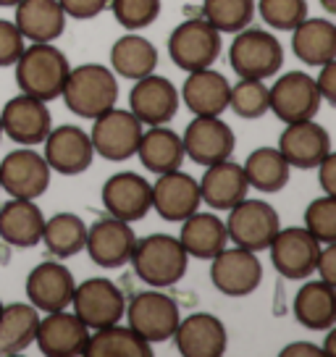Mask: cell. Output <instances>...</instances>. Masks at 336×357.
<instances>
[{
	"instance_id": "obj_45",
	"label": "cell",
	"mask_w": 336,
	"mask_h": 357,
	"mask_svg": "<svg viewBox=\"0 0 336 357\" xmlns=\"http://www.w3.org/2000/svg\"><path fill=\"white\" fill-rule=\"evenodd\" d=\"M315 84L323 100L336 102V61H328L321 66V77L315 79Z\"/></svg>"
},
{
	"instance_id": "obj_17",
	"label": "cell",
	"mask_w": 336,
	"mask_h": 357,
	"mask_svg": "<svg viewBox=\"0 0 336 357\" xmlns=\"http://www.w3.org/2000/svg\"><path fill=\"white\" fill-rule=\"evenodd\" d=\"M50 171H58L63 176H79L92 166V150L90 134H84V129L63 123L58 129H50L45 137V155Z\"/></svg>"
},
{
	"instance_id": "obj_34",
	"label": "cell",
	"mask_w": 336,
	"mask_h": 357,
	"mask_svg": "<svg viewBox=\"0 0 336 357\" xmlns=\"http://www.w3.org/2000/svg\"><path fill=\"white\" fill-rule=\"evenodd\" d=\"M111 66L123 79H142L158 66L155 45L139 34H123L111 47Z\"/></svg>"
},
{
	"instance_id": "obj_36",
	"label": "cell",
	"mask_w": 336,
	"mask_h": 357,
	"mask_svg": "<svg viewBox=\"0 0 336 357\" xmlns=\"http://www.w3.org/2000/svg\"><path fill=\"white\" fill-rule=\"evenodd\" d=\"M87 357H153V347L129 326H105L95 328L87 344Z\"/></svg>"
},
{
	"instance_id": "obj_8",
	"label": "cell",
	"mask_w": 336,
	"mask_h": 357,
	"mask_svg": "<svg viewBox=\"0 0 336 357\" xmlns=\"http://www.w3.org/2000/svg\"><path fill=\"white\" fill-rule=\"evenodd\" d=\"M270 263L284 279L303 281L310 279L318 266L321 242L307 229H279L273 242L268 245Z\"/></svg>"
},
{
	"instance_id": "obj_26",
	"label": "cell",
	"mask_w": 336,
	"mask_h": 357,
	"mask_svg": "<svg viewBox=\"0 0 336 357\" xmlns=\"http://www.w3.org/2000/svg\"><path fill=\"white\" fill-rule=\"evenodd\" d=\"M45 215L34 200L13 197L0 208V239L11 247H34L43 239Z\"/></svg>"
},
{
	"instance_id": "obj_23",
	"label": "cell",
	"mask_w": 336,
	"mask_h": 357,
	"mask_svg": "<svg viewBox=\"0 0 336 357\" xmlns=\"http://www.w3.org/2000/svg\"><path fill=\"white\" fill-rule=\"evenodd\" d=\"M74 276L63 263L47 260L32 268V273L26 276V297L37 310L56 312L66 310L74 297Z\"/></svg>"
},
{
	"instance_id": "obj_19",
	"label": "cell",
	"mask_w": 336,
	"mask_h": 357,
	"mask_svg": "<svg viewBox=\"0 0 336 357\" xmlns=\"http://www.w3.org/2000/svg\"><path fill=\"white\" fill-rule=\"evenodd\" d=\"M0 126H3V134H8L13 142L32 147L45 142L47 132L53 129V119L45 102L22 92L19 98L6 102V108L0 113Z\"/></svg>"
},
{
	"instance_id": "obj_40",
	"label": "cell",
	"mask_w": 336,
	"mask_h": 357,
	"mask_svg": "<svg viewBox=\"0 0 336 357\" xmlns=\"http://www.w3.org/2000/svg\"><path fill=\"white\" fill-rule=\"evenodd\" d=\"M305 229L321 242L334 245L336 242V197L326 195L307 205L305 211Z\"/></svg>"
},
{
	"instance_id": "obj_46",
	"label": "cell",
	"mask_w": 336,
	"mask_h": 357,
	"mask_svg": "<svg viewBox=\"0 0 336 357\" xmlns=\"http://www.w3.org/2000/svg\"><path fill=\"white\" fill-rule=\"evenodd\" d=\"M315 271L321 273V281L326 284H336V247L326 245V250L321 247V255H318V266Z\"/></svg>"
},
{
	"instance_id": "obj_16",
	"label": "cell",
	"mask_w": 336,
	"mask_h": 357,
	"mask_svg": "<svg viewBox=\"0 0 336 357\" xmlns=\"http://www.w3.org/2000/svg\"><path fill=\"white\" fill-rule=\"evenodd\" d=\"M137 245L135 229L121 218H102L87 229V252L90 260L100 268H121L132 260Z\"/></svg>"
},
{
	"instance_id": "obj_21",
	"label": "cell",
	"mask_w": 336,
	"mask_h": 357,
	"mask_svg": "<svg viewBox=\"0 0 336 357\" xmlns=\"http://www.w3.org/2000/svg\"><path fill=\"white\" fill-rule=\"evenodd\" d=\"M279 153L289 166L310 171L331 153V137L313 119L287 123V129L279 139Z\"/></svg>"
},
{
	"instance_id": "obj_42",
	"label": "cell",
	"mask_w": 336,
	"mask_h": 357,
	"mask_svg": "<svg viewBox=\"0 0 336 357\" xmlns=\"http://www.w3.org/2000/svg\"><path fill=\"white\" fill-rule=\"evenodd\" d=\"M111 11L123 29H145L158 19L160 0H111Z\"/></svg>"
},
{
	"instance_id": "obj_2",
	"label": "cell",
	"mask_w": 336,
	"mask_h": 357,
	"mask_svg": "<svg viewBox=\"0 0 336 357\" xmlns=\"http://www.w3.org/2000/svg\"><path fill=\"white\" fill-rule=\"evenodd\" d=\"M63 100L66 108L79 119H98L100 113L116 108L119 100V82L113 71L98 63H84L68 71L63 84Z\"/></svg>"
},
{
	"instance_id": "obj_31",
	"label": "cell",
	"mask_w": 336,
	"mask_h": 357,
	"mask_svg": "<svg viewBox=\"0 0 336 357\" xmlns=\"http://www.w3.org/2000/svg\"><path fill=\"white\" fill-rule=\"evenodd\" d=\"M291 32V50L303 63L323 66L336 58V26L328 19H305Z\"/></svg>"
},
{
	"instance_id": "obj_30",
	"label": "cell",
	"mask_w": 336,
	"mask_h": 357,
	"mask_svg": "<svg viewBox=\"0 0 336 357\" xmlns=\"http://www.w3.org/2000/svg\"><path fill=\"white\" fill-rule=\"evenodd\" d=\"M294 318L310 331H326L336 324V291L326 281H305L294 294Z\"/></svg>"
},
{
	"instance_id": "obj_1",
	"label": "cell",
	"mask_w": 336,
	"mask_h": 357,
	"mask_svg": "<svg viewBox=\"0 0 336 357\" xmlns=\"http://www.w3.org/2000/svg\"><path fill=\"white\" fill-rule=\"evenodd\" d=\"M16 66V84L24 95L50 102L61 98L63 84L68 79V58L63 50L53 47L50 43H34L32 47H24Z\"/></svg>"
},
{
	"instance_id": "obj_18",
	"label": "cell",
	"mask_w": 336,
	"mask_h": 357,
	"mask_svg": "<svg viewBox=\"0 0 336 357\" xmlns=\"http://www.w3.org/2000/svg\"><path fill=\"white\" fill-rule=\"evenodd\" d=\"M102 205L113 218L121 221H142L153 208V184H147L139 174H113L102 184Z\"/></svg>"
},
{
	"instance_id": "obj_27",
	"label": "cell",
	"mask_w": 336,
	"mask_h": 357,
	"mask_svg": "<svg viewBox=\"0 0 336 357\" xmlns=\"http://www.w3.org/2000/svg\"><path fill=\"white\" fill-rule=\"evenodd\" d=\"M13 24L32 43H53L66 29V13L58 0H19Z\"/></svg>"
},
{
	"instance_id": "obj_51",
	"label": "cell",
	"mask_w": 336,
	"mask_h": 357,
	"mask_svg": "<svg viewBox=\"0 0 336 357\" xmlns=\"http://www.w3.org/2000/svg\"><path fill=\"white\" fill-rule=\"evenodd\" d=\"M19 0H0V8H13Z\"/></svg>"
},
{
	"instance_id": "obj_43",
	"label": "cell",
	"mask_w": 336,
	"mask_h": 357,
	"mask_svg": "<svg viewBox=\"0 0 336 357\" xmlns=\"http://www.w3.org/2000/svg\"><path fill=\"white\" fill-rule=\"evenodd\" d=\"M24 53V37L13 22L0 19V68L13 66Z\"/></svg>"
},
{
	"instance_id": "obj_11",
	"label": "cell",
	"mask_w": 336,
	"mask_h": 357,
	"mask_svg": "<svg viewBox=\"0 0 336 357\" xmlns=\"http://www.w3.org/2000/svg\"><path fill=\"white\" fill-rule=\"evenodd\" d=\"M74 315L87 328H105V326L121 324L126 300L121 289L108 279H87L74 287Z\"/></svg>"
},
{
	"instance_id": "obj_38",
	"label": "cell",
	"mask_w": 336,
	"mask_h": 357,
	"mask_svg": "<svg viewBox=\"0 0 336 357\" xmlns=\"http://www.w3.org/2000/svg\"><path fill=\"white\" fill-rule=\"evenodd\" d=\"M255 16V0H205L202 3V19L218 32H242L252 24Z\"/></svg>"
},
{
	"instance_id": "obj_10",
	"label": "cell",
	"mask_w": 336,
	"mask_h": 357,
	"mask_svg": "<svg viewBox=\"0 0 336 357\" xmlns=\"http://www.w3.org/2000/svg\"><path fill=\"white\" fill-rule=\"evenodd\" d=\"M92 121L95 126L90 132V142L98 155H102L105 160H129L132 155H137L142 123L137 121L135 113L111 108Z\"/></svg>"
},
{
	"instance_id": "obj_3",
	"label": "cell",
	"mask_w": 336,
	"mask_h": 357,
	"mask_svg": "<svg viewBox=\"0 0 336 357\" xmlns=\"http://www.w3.org/2000/svg\"><path fill=\"white\" fill-rule=\"evenodd\" d=\"M132 263L137 276L155 289L174 287L187 273V252L176 236L168 234H150L145 239H137Z\"/></svg>"
},
{
	"instance_id": "obj_15",
	"label": "cell",
	"mask_w": 336,
	"mask_h": 357,
	"mask_svg": "<svg viewBox=\"0 0 336 357\" xmlns=\"http://www.w3.org/2000/svg\"><path fill=\"white\" fill-rule=\"evenodd\" d=\"M34 344L47 357L84 355L87 344H90V328L82 324L77 315L66 310L47 312V318L37 324Z\"/></svg>"
},
{
	"instance_id": "obj_39",
	"label": "cell",
	"mask_w": 336,
	"mask_h": 357,
	"mask_svg": "<svg viewBox=\"0 0 336 357\" xmlns=\"http://www.w3.org/2000/svg\"><path fill=\"white\" fill-rule=\"evenodd\" d=\"M229 105L239 119H260L268 113V87L263 79H239L229 87Z\"/></svg>"
},
{
	"instance_id": "obj_44",
	"label": "cell",
	"mask_w": 336,
	"mask_h": 357,
	"mask_svg": "<svg viewBox=\"0 0 336 357\" xmlns=\"http://www.w3.org/2000/svg\"><path fill=\"white\" fill-rule=\"evenodd\" d=\"M58 6L74 19H95L108 8V0H58Z\"/></svg>"
},
{
	"instance_id": "obj_53",
	"label": "cell",
	"mask_w": 336,
	"mask_h": 357,
	"mask_svg": "<svg viewBox=\"0 0 336 357\" xmlns=\"http://www.w3.org/2000/svg\"><path fill=\"white\" fill-rule=\"evenodd\" d=\"M0 134H3V126H0Z\"/></svg>"
},
{
	"instance_id": "obj_4",
	"label": "cell",
	"mask_w": 336,
	"mask_h": 357,
	"mask_svg": "<svg viewBox=\"0 0 336 357\" xmlns=\"http://www.w3.org/2000/svg\"><path fill=\"white\" fill-rule=\"evenodd\" d=\"M229 63L239 79H268L284 63V50L270 32L245 26L231 43Z\"/></svg>"
},
{
	"instance_id": "obj_7",
	"label": "cell",
	"mask_w": 336,
	"mask_h": 357,
	"mask_svg": "<svg viewBox=\"0 0 336 357\" xmlns=\"http://www.w3.org/2000/svg\"><path fill=\"white\" fill-rule=\"evenodd\" d=\"M321 92L310 74L289 71L273 82L268 89V111H273L284 123L307 121L321 108Z\"/></svg>"
},
{
	"instance_id": "obj_9",
	"label": "cell",
	"mask_w": 336,
	"mask_h": 357,
	"mask_svg": "<svg viewBox=\"0 0 336 357\" xmlns=\"http://www.w3.org/2000/svg\"><path fill=\"white\" fill-rule=\"evenodd\" d=\"M126 318H129V328L139 334L145 342L158 344V342H168L174 339V331L179 326V307L176 302L160 294V291H142L126 307Z\"/></svg>"
},
{
	"instance_id": "obj_5",
	"label": "cell",
	"mask_w": 336,
	"mask_h": 357,
	"mask_svg": "<svg viewBox=\"0 0 336 357\" xmlns=\"http://www.w3.org/2000/svg\"><path fill=\"white\" fill-rule=\"evenodd\" d=\"M168 56L181 71L211 68L221 56V32L205 19L181 22L168 37Z\"/></svg>"
},
{
	"instance_id": "obj_49",
	"label": "cell",
	"mask_w": 336,
	"mask_h": 357,
	"mask_svg": "<svg viewBox=\"0 0 336 357\" xmlns=\"http://www.w3.org/2000/svg\"><path fill=\"white\" fill-rule=\"evenodd\" d=\"M328 331V328H326ZM326 357H336V331H328V339H326V347L321 349Z\"/></svg>"
},
{
	"instance_id": "obj_50",
	"label": "cell",
	"mask_w": 336,
	"mask_h": 357,
	"mask_svg": "<svg viewBox=\"0 0 336 357\" xmlns=\"http://www.w3.org/2000/svg\"><path fill=\"white\" fill-rule=\"evenodd\" d=\"M321 6H323L328 13H336V0H321Z\"/></svg>"
},
{
	"instance_id": "obj_6",
	"label": "cell",
	"mask_w": 336,
	"mask_h": 357,
	"mask_svg": "<svg viewBox=\"0 0 336 357\" xmlns=\"http://www.w3.org/2000/svg\"><path fill=\"white\" fill-rule=\"evenodd\" d=\"M281 229L279 213L266 200H242L231 208L226 221V234L236 247H245L252 252L268 250L276 231Z\"/></svg>"
},
{
	"instance_id": "obj_28",
	"label": "cell",
	"mask_w": 336,
	"mask_h": 357,
	"mask_svg": "<svg viewBox=\"0 0 336 357\" xmlns=\"http://www.w3.org/2000/svg\"><path fill=\"white\" fill-rule=\"evenodd\" d=\"M229 79L218 71L200 68L190 71L181 87V98L194 116H221L229 108Z\"/></svg>"
},
{
	"instance_id": "obj_48",
	"label": "cell",
	"mask_w": 336,
	"mask_h": 357,
	"mask_svg": "<svg viewBox=\"0 0 336 357\" xmlns=\"http://www.w3.org/2000/svg\"><path fill=\"white\" fill-rule=\"evenodd\" d=\"M321 347L310 344V342H294V344L284 347L281 349V357H321Z\"/></svg>"
},
{
	"instance_id": "obj_25",
	"label": "cell",
	"mask_w": 336,
	"mask_h": 357,
	"mask_svg": "<svg viewBox=\"0 0 336 357\" xmlns=\"http://www.w3.org/2000/svg\"><path fill=\"white\" fill-rule=\"evenodd\" d=\"M247 184L242 166L231 160H221L208 166L205 176L200 181V200H205L213 211H231L236 202L247 197Z\"/></svg>"
},
{
	"instance_id": "obj_32",
	"label": "cell",
	"mask_w": 336,
	"mask_h": 357,
	"mask_svg": "<svg viewBox=\"0 0 336 357\" xmlns=\"http://www.w3.org/2000/svg\"><path fill=\"white\" fill-rule=\"evenodd\" d=\"M137 155L142 160V166L150 174H168V171H176L184 163V145H181V137L176 132L166 129L163 123L153 126L150 132H142L139 137V145H137Z\"/></svg>"
},
{
	"instance_id": "obj_47",
	"label": "cell",
	"mask_w": 336,
	"mask_h": 357,
	"mask_svg": "<svg viewBox=\"0 0 336 357\" xmlns=\"http://www.w3.org/2000/svg\"><path fill=\"white\" fill-rule=\"evenodd\" d=\"M318 174H321V187H323V192L326 195H331V197H336V158L328 153V155L318 163Z\"/></svg>"
},
{
	"instance_id": "obj_22",
	"label": "cell",
	"mask_w": 336,
	"mask_h": 357,
	"mask_svg": "<svg viewBox=\"0 0 336 357\" xmlns=\"http://www.w3.org/2000/svg\"><path fill=\"white\" fill-rule=\"evenodd\" d=\"M200 184L184 171L160 174L153 184V208L163 221H184L200 208Z\"/></svg>"
},
{
	"instance_id": "obj_20",
	"label": "cell",
	"mask_w": 336,
	"mask_h": 357,
	"mask_svg": "<svg viewBox=\"0 0 336 357\" xmlns=\"http://www.w3.org/2000/svg\"><path fill=\"white\" fill-rule=\"evenodd\" d=\"M129 111L137 116V121L147 126L168 123L179 111V92L166 77L147 74L137 79L135 89L129 92Z\"/></svg>"
},
{
	"instance_id": "obj_29",
	"label": "cell",
	"mask_w": 336,
	"mask_h": 357,
	"mask_svg": "<svg viewBox=\"0 0 336 357\" xmlns=\"http://www.w3.org/2000/svg\"><path fill=\"white\" fill-rule=\"evenodd\" d=\"M179 242L184 247L187 257L197 260H213L229 242L226 234V223L213 215V213H192L190 218L181 221Z\"/></svg>"
},
{
	"instance_id": "obj_52",
	"label": "cell",
	"mask_w": 336,
	"mask_h": 357,
	"mask_svg": "<svg viewBox=\"0 0 336 357\" xmlns=\"http://www.w3.org/2000/svg\"><path fill=\"white\" fill-rule=\"evenodd\" d=\"M0 310H3V302H0Z\"/></svg>"
},
{
	"instance_id": "obj_33",
	"label": "cell",
	"mask_w": 336,
	"mask_h": 357,
	"mask_svg": "<svg viewBox=\"0 0 336 357\" xmlns=\"http://www.w3.org/2000/svg\"><path fill=\"white\" fill-rule=\"evenodd\" d=\"M40 324V312L34 305L13 302L0 310V355H19L29 344H34Z\"/></svg>"
},
{
	"instance_id": "obj_13",
	"label": "cell",
	"mask_w": 336,
	"mask_h": 357,
	"mask_svg": "<svg viewBox=\"0 0 336 357\" xmlns=\"http://www.w3.org/2000/svg\"><path fill=\"white\" fill-rule=\"evenodd\" d=\"M50 187V166L34 150H13L0 163V190L19 200H37Z\"/></svg>"
},
{
	"instance_id": "obj_35",
	"label": "cell",
	"mask_w": 336,
	"mask_h": 357,
	"mask_svg": "<svg viewBox=\"0 0 336 357\" xmlns=\"http://www.w3.org/2000/svg\"><path fill=\"white\" fill-rule=\"evenodd\" d=\"M242 171H245L247 184L252 190L273 195V192H281L289 184L291 166L284 160V155H281L279 150H273V147H258L255 153H250Z\"/></svg>"
},
{
	"instance_id": "obj_12",
	"label": "cell",
	"mask_w": 336,
	"mask_h": 357,
	"mask_svg": "<svg viewBox=\"0 0 336 357\" xmlns=\"http://www.w3.org/2000/svg\"><path fill=\"white\" fill-rule=\"evenodd\" d=\"M184 155H190L197 166H213L221 160H229L236 147L234 132L218 116H194V121L187 123V132L181 137Z\"/></svg>"
},
{
	"instance_id": "obj_14",
	"label": "cell",
	"mask_w": 336,
	"mask_h": 357,
	"mask_svg": "<svg viewBox=\"0 0 336 357\" xmlns=\"http://www.w3.org/2000/svg\"><path fill=\"white\" fill-rule=\"evenodd\" d=\"M211 281L226 297H247L260 287L263 281V266L252 250L236 247V250H221L213 257L211 266Z\"/></svg>"
},
{
	"instance_id": "obj_24",
	"label": "cell",
	"mask_w": 336,
	"mask_h": 357,
	"mask_svg": "<svg viewBox=\"0 0 336 357\" xmlns=\"http://www.w3.org/2000/svg\"><path fill=\"white\" fill-rule=\"evenodd\" d=\"M174 339L184 357H221L229 342L224 324L211 312H194L179 321Z\"/></svg>"
},
{
	"instance_id": "obj_41",
	"label": "cell",
	"mask_w": 336,
	"mask_h": 357,
	"mask_svg": "<svg viewBox=\"0 0 336 357\" xmlns=\"http://www.w3.org/2000/svg\"><path fill=\"white\" fill-rule=\"evenodd\" d=\"M258 8L263 22L281 32H291L307 19V0H260Z\"/></svg>"
},
{
	"instance_id": "obj_37",
	"label": "cell",
	"mask_w": 336,
	"mask_h": 357,
	"mask_svg": "<svg viewBox=\"0 0 336 357\" xmlns=\"http://www.w3.org/2000/svg\"><path fill=\"white\" fill-rule=\"evenodd\" d=\"M45 242L47 252L50 255L61 257H74L77 252L84 250V242H87V226L84 221L74 215V213H58L53 218H47L45 226H43V239Z\"/></svg>"
}]
</instances>
